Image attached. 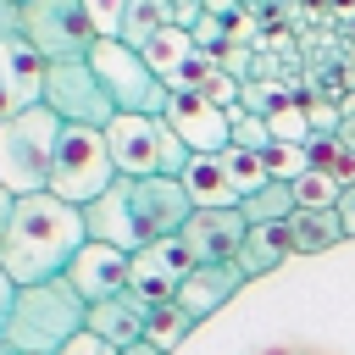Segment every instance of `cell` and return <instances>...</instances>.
I'll list each match as a JSON object with an SVG mask.
<instances>
[{"instance_id": "1", "label": "cell", "mask_w": 355, "mask_h": 355, "mask_svg": "<svg viewBox=\"0 0 355 355\" xmlns=\"http://www.w3.org/2000/svg\"><path fill=\"white\" fill-rule=\"evenodd\" d=\"M89 227H83V205H67L61 194L39 189V194H17L6 244H0V266L17 288L28 283H50L67 272V261L83 250Z\"/></svg>"}, {"instance_id": "2", "label": "cell", "mask_w": 355, "mask_h": 355, "mask_svg": "<svg viewBox=\"0 0 355 355\" xmlns=\"http://www.w3.org/2000/svg\"><path fill=\"white\" fill-rule=\"evenodd\" d=\"M189 194L178 178H116L100 200L83 205V227L89 239L100 244H116V250H144L155 239H178V227L189 222Z\"/></svg>"}, {"instance_id": "3", "label": "cell", "mask_w": 355, "mask_h": 355, "mask_svg": "<svg viewBox=\"0 0 355 355\" xmlns=\"http://www.w3.org/2000/svg\"><path fill=\"white\" fill-rule=\"evenodd\" d=\"M89 322V300L67 283V277H50V283H28L17 288L11 311H6V327H0V344L11 355H55L67 338H78Z\"/></svg>"}, {"instance_id": "4", "label": "cell", "mask_w": 355, "mask_h": 355, "mask_svg": "<svg viewBox=\"0 0 355 355\" xmlns=\"http://www.w3.org/2000/svg\"><path fill=\"white\" fill-rule=\"evenodd\" d=\"M105 150L116 178H178L189 166V144L166 128V116H139V111H116L105 122Z\"/></svg>"}, {"instance_id": "5", "label": "cell", "mask_w": 355, "mask_h": 355, "mask_svg": "<svg viewBox=\"0 0 355 355\" xmlns=\"http://www.w3.org/2000/svg\"><path fill=\"white\" fill-rule=\"evenodd\" d=\"M61 116L50 105H28L0 122V189L11 194H39L50 189V161H55Z\"/></svg>"}, {"instance_id": "6", "label": "cell", "mask_w": 355, "mask_h": 355, "mask_svg": "<svg viewBox=\"0 0 355 355\" xmlns=\"http://www.w3.org/2000/svg\"><path fill=\"white\" fill-rule=\"evenodd\" d=\"M116 183L111 150H105V128H67L55 139V161H50V194H61L67 205H89Z\"/></svg>"}, {"instance_id": "7", "label": "cell", "mask_w": 355, "mask_h": 355, "mask_svg": "<svg viewBox=\"0 0 355 355\" xmlns=\"http://www.w3.org/2000/svg\"><path fill=\"white\" fill-rule=\"evenodd\" d=\"M89 67H94L100 83L111 89L116 111L161 116V105H166V83L150 72V61H144L133 44H122V39H94V44H89Z\"/></svg>"}, {"instance_id": "8", "label": "cell", "mask_w": 355, "mask_h": 355, "mask_svg": "<svg viewBox=\"0 0 355 355\" xmlns=\"http://www.w3.org/2000/svg\"><path fill=\"white\" fill-rule=\"evenodd\" d=\"M44 105L67 128H105L116 116V100L100 83V72L89 67V55H72V61H50L44 67Z\"/></svg>"}, {"instance_id": "9", "label": "cell", "mask_w": 355, "mask_h": 355, "mask_svg": "<svg viewBox=\"0 0 355 355\" xmlns=\"http://www.w3.org/2000/svg\"><path fill=\"white\" fill-rule=\"evenodd\" d=\"M22 39L44 61H72V55H89L94 22L83 0H22Z\"/></svg>"}, {"instance_id": "10", "label": "cell", "mask_w": 355, "mask_h": 355, "mask_svg": "<svg viewBox=\"0 0 355 355\" xmlns=\"http://www.w3.org/2000/svg\"><path fill=\"white\" fill-rule=\"evenodd\" d=\"M161 116H166V128H172L194 155H222V150L233 144V133H227V111H222L216 100H205L200 89H166Z\"/></svg>"}, {"instance_id": "11", "label": "cell", "mask_w": 355, "mask_h": 355, "mask_svg": "<svg viewBox=\"0 0 355 355\" xmlns=\"http://www.w3.org/2000/svg\"><path fill=\"white\" fill-rule=\"evenodd\" d=\"M189 272H194V255L183 250V239H155V244L128 255V294H139L144 305L178 300V283Z\"/></svg>"}, {"instance_id": "12", "label": "cell", "mask_w": 355, "mask_h": 355, "mask_svg": "<svg viewBox=\"0 0 355 355\" xmlns=\"http://www.w3.org/2000/svg\"><path fill=\"white\" fill-rule=\"evenodd\" d=\"M244 233H250V222H244L239 205H222V211H189V222L178 227V239H183V250L194 255V266H227V261L239 255Z\"/></svg>"}, {"instance_id": "13", "label": "cell", "mask_w": 355, "mask_h": 355, "mask_svg": "<svg viewBox=\"0 0 355 355\" xmlns=\"http://www.w3.org/2000/svg\"><path fill=\"white\" fill-rule=\"evenodd\" d=\"M89 305H100V300H111V294H122L128 288V250H116V244H100V239H83V250L67 261V272H61Z\"/></svg>"}, {"instance_id": "14", "label": "cell", "mask_w": 355, "mask_h": 355, "mask_svg": "<svg viewBox=\"0 0 355 355\" xmlns=\"http://www.w3.org/2000/svg\"><path fill=\"white\" fill-rule=\"evenodd\" d=\"M244 283H250V277L239 272V261H227V266H194V272L178 283V305H183L194 322H205V316L222 311Z\"/></svg>"}, {"instance_id": "15", "label": "cell", "mask_w": 355, "mask_h": 355, "mask_svg": "<svg viewBox=\"0 0 355 355\" xmlns=\"http://www.w3.org/2000/svg\"><path fill=\"white\" fill-rule=\"evenodd\" d=\"M144 316H150V305L139 300V294H111V300H100V305H89V333H100L105 344H116V349H128V344H139L144 338Z\"/></svg>"}, {"instance_id": "16", "label": "cell", "mask_w": 355, "mask_h": 355, "mask_svg": "<svg viewBox=\"0 0 355 355\" xmlns=\"http://www.w3.org/2000/svg\"><path fill=\"white\" fill-rule=\"evenodd\" d=\"M178 183H183V194H189V205H194V211H222V205H239V189L227 183L222 155H189V166L178 172Z\"/></svg>"}, {"instance_id": "17", "label": "cell", "mask_w": 355, "mask_h": 355, "mask_svg": "<svg viewBox=\"0 0 355 355\" xmlns=\"http://www.w3.org/2000/svg\"><path fill=\"white\" fill-rule=\"evenodd\" d=\"M288 255H294V244H288V222H261V227L244 233V244H239L233 261H239L244 277H266V272H277Z\"/></svg>"}, {"instance_id": "18", "label": "cell", "mask_w": 355, "mask_h": 355, "mask_svg": "<svg viewBox=\"0 0 355 355\" xmlns=\"http://www.w3.org/2000/svg\"><path fill=\"white\" fill-rule=\"evenodd\" d=\"M288 244H294V255H322V250L344 244L338 211H333V205H327V211H294V216H288Z\"/></svg>"}, {"instance_id": "19", "label": "cell", "mask_w": 355, "mask_h": 355, "mask_svg": "<svg viewBox=\"0 0 355 355\" xmlns=\"http://www.w3.org/2000/svg\"><path fill=\"white\" fill-rule=\"evenodd\" d=\"M194 333V316L178 305V300H161V305H150V316H144V344H155V349H178L183 338Z\"/></svg>"}, {"instance_id": "20", "label": "cell", "mask_w": 355, "mask_h": 355, "mask_svg": "<svg viewBox=\"0 0 355 355\" xmlns=\"http://www.w3.org/2000/svg\"><path fill=\"white\" fill-rule=\"evenodd\" d=\"M239 211H244L250 227H261V222H288V216H294V189H288L283 178H272V183H261L255 194H244Z\"/></svg>"}, {"instance_id": "21", "label": "cell", "mask_w": 355, "mask_h": 355, "mask_svg": "<svg viewBox=\"0 0 355 355\" xmlns=\"http://www.w3.org/2000/svg\"><path fill=\"white\" fill-rule=\"evenodd\" d=\"M166 22H172V6H166V0H128V17H122V33H116V39L133 44V50H144Z\"/></svg>"}, {"instance_id": "22", "label": "cell", "mask_w": 355, "mask_h": 355, "mask_svg": "<svg viewBox=\"0 0 355 355\" xmlns=\"http://www.w3.org/2000/svg\"><path fill=\"white\" fill-rule=\"evenodd\" d=\"M288 189H294V211H327V205H338V194H344V183H338L333 172H322V166H305Z\"/></svg>"}, {"instance_id": "23", "label": "cell", "mask_w": 355, "mask_h": 355, "mask_svg": "<svg viewBox=\"0 0 355 355\" xmlns=\"http://www.w3.org/2000/svg\"><path fill=\"white\" fill-rule=\"evenodd\" d=\"M222 166H227V183L239 189V200H244V194H255L261 183H272V178H266V161H261V150L227 144V150H222Z\"/></svg>"}, {"instance_id": "24", "label": "cell", "mask_w": 355, "mask_h": 355, "mask_svg": "<svg viewBox=\"0 0 355 355\" xmlns=\"http://www.w3.org/2000/svg\"><path fill=\"white\" fill-rule=\"evenodd\" d=\"M266 128H272V139H288V144H311V122H305V105L300 100H277L272 111H266Z\"/></svg>"}, {"instance_id": "25", "label": "cell", "mask_w": 355, "mask_h": 355, "mask_svg": "<svg viewBox=\"0 0 355 355\" xmlns=\"http://www.w3.org/2000/svg\"><path fill=\"white\" fill-rule=\"evenodd\" d=\"M261 161H266V178H283V183H294V178L311 166L305 144H288V139H272V144L261 150Z\"/></svg>"}, {"instance_id": "26", "label": "cell", "mask_w": 355, "mask_h": 355, "mask_svg": "<svg viewBox=\"0 0 355 355\" xmlns=\"http://www.w3.org/2000/svg\"><path fill=\"white\" fill-rule=\"evenodd\" d=\"M227 133H233V144H244V150H266V144H272L266 116H255V111H244V105L227 111Z\"/></svg>"}, {"instance_id": "27", "label": "cell", "mask_w": 355, "mask_h": 355, "mask_svg": "<svg viewBox=\"0 0 355 355\" xmlns=\"http://www.w3.org/2000/svg\"><path fill=\"white\" fill-rule=\"evenodd\" d=\"M89 22H94V39H116L122 33V17H128V0H83Z\"/></svg>"}, {"instance_id": "28", "label": "cell", "mask_w": 355, "mask_h": 355, "mask_svg": "<svg viewBox=\"0 0 355 355\" xmlns=\"http://www.w3.org/2000/svg\"><path fill=\"white\" fill-rule=\"evenodd\" d=\"M55 355H122V349H116V344H105L100 333H89V327H83V333H78V338H67Z\"/></svg>"}, {"instance_id": "29", "label": "cell", "mask_w": 355, "mask_h": 355, "mask_svg": "<svg viewBox=\"0 0 355 355\" xmlns=\"http://www.w3.org/2000/svg\"><path fill=\"white\" fill-rule=\"evenodd\" d=\"M17 111H28V105H22V94L11 89V72H6V61H0V122L17 116Z\"/></svg>"}, {"instance_id": "30", "label": "cell", "mask_w": 355, "mask_h": 355, "mask_svg": "<svg viewBox=\"0 0 355 355\" xmlns=\"http://www.w3.org/2000/svg\"><path fill=\"white\" fill-rule=\"evenodd\" d=\"M338 222H344V239H355V183H344V194H338Z\"/></svg>"}, {"instance_id": "31", "label": "cell", "mask_w": 355, "mask_h": 355, "mask_svg": "<svg viewBox=\"0 0 355 355\" xmlns=\"http://www.w3.org/2000/svg\"><path fill=\"white\" fill-rule=\"evenodd\" d=\"M344 150H355V100H344V116H338V133H333Z\"/></svg>"}, {"instance_id": "32", "label": "cell", "mask_w": 355, "mask_h": 355, "mask_svg": "<svg viewBox=\"0 0 355 355\" xmlns=\"http://www.w3.org/2000/svg\"><path fill=\"white\" fill-rule=\"evenodd\" d=\"M17 28H22V6H17V0H0V39L17 33Z\"/></svg>"}, {"instance_id": "33", "label": "cell", "mask_w": 355, "mask_h": 355, "mask_svg": "<svg viewBox=\"0 0 355 355\" xmlns=\"http://www.w3.org/2000/svg\"><path fill=\"white\" fill-rule=\"evenodd\" d=\"M11 211H17V194L0 189V244H6V227H11Z\"/></svg>"}, {"instance_id": "34", "label": "cell", "mask_w": 355, "mask_h": 355, "mask_svg": "<svg viewBox=\"0 0 355 355\" xmlns=\"http://www.w3.org/2000/svg\"><path fill=\"white\" fill-rule=\"evenodd\" d=\"M11 300H17V283L6 277V266H0V327H6V311H11Z\"/></svg>"}, {"instance_id": "35", "label": "cell", "mask_w": 355, "mask_h": 355, "mask_svg": "<svg viewBox=\"0 0 355 355\" xmlns=\"http://www.w3.org/2000/svg\"><path fill=\"white\" fill-rule=\"evenodd\" d=\"M122 355H166V349H155V344H144V338H139V344H128Z\"/></svg>"}, {"instance_id": "36", "label": "cell", "mask_w": 355, "mask_h": 355, "mask_svg": "<svg viewBox=\"0 0 355 355\" xmlns=\"http://www.w3.org/2000/svg\"><path fill=\"white\" fill-rule=\"evenodd\" d=\"M0 355H11V349H6V344H0Z\"/></svg>"}, {"instance_id": "37", "label": "cell", "mask_w": 355, "mask_h": 355, "mask_svg": "<svg viewBox=\"0 0 355 355\" xmlns=\"http://www.w3.org/2000/svg\"><path fill=\"white\" fill-rule=\"evenodd\" d=\"M17 6H22V0H17Z\"/></svg>"}]
</instances>
